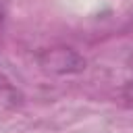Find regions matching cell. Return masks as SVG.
<instances>
[{"label":"cell","mask_w":133,"mask_h":133,"mask_svg":"<svg viewBox=\"0 0 133 133\" xmlns=\"http://www.w3.org/2000/svg\"><path fill=\"white\" fill-rule=\"evenodd\" d=\"M39 64L50 73L69 75V73H81L85 69V58L71 48H50L39 54Z\"/></svg>","instance_id":"6da1fadb"},{"label":"cell","mask_w":133,"mask_h":133,"mask_svg":"<svg viewBox=\"0 0 133 133\" xmlns=\"http://www.w3.org/2000/svg\"><path fill=\"white\" fill-rule=\"evenodd\" d=\"M123 100L127 104H133V81H129L125 87H123Z\"/></svg>","instance_id":"7a4b0ae2"},{"label":"cell","mask_w":133,"mask_h":133,"mask_svg":"<svg viewBox=\"0 0 133 133\" xmlns=\"http://www.w3.org/2000/svg\"><path fill=\"white\" fill-rule=\"evenodd\" d=\"M0 89H10V83H8V79L0 73Z\"/></svg>","instance_id":"3957f363"}]
</instances>
